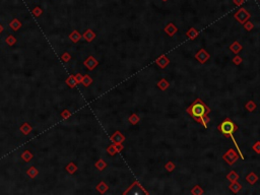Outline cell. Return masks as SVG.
I'll return each mask as SVG.
<instances>
[{"mask_svg":"<svg viewBox=\"0 0 260 195\" xmlns=\"http://www.w3.org/2000/svg\"><path fill=\"white\" fill-rule=\"evenodd\" d=\"M71 115H72V113L68 110V109H65V110H63L61 112V117L63 118V119H65V120L69 119V118L71 117Z\"/></svg>","mask_w":260,"mask_h":195,"instance_id":"e575fe53","label":"cell"},{"mask_svg":"<svg viewBox=\"0 0 260 195\" xmlns=\"http://www.w3.org/2000/svg\"><path fill=\"white\" fill-rule=\"evenodd\" d=\"M107 166H108V164H107L106 162L104 161L103 159H100L99 161H97V162H96V164H95V167H96L99 171H103V170H105V169L107 168Z\"/></svg>","mask_w":260,"mask_h":195,"instance_id":"d4e9b609","label":"cell"},{"mask_svg":"<svg viewBox=\"0 0 260 195\" xmlns=\"http://www.w3.org/2000/svg\"><path fill=\"white\" fill-rule=\"evenodd\" d=\"M96 189H97L98 192H100L101 194H105L108 191V189H109V186H108L104 181H101L100 183L96 186Z\"/></svg>","mask_w":260,"mask_h":195,"instance_id":"ffe728a7","label":"cell"},{"mask_svg":"<svg viewBox=\"0 0 260 195\" xmlns=\"http://www.w3.org/2000/svg\"><path fill=\"white\" fill-rule=\"evenodd\" d=\"M3 31H4V27H3L1 24H0V34H1Z\"/></svg>","mask_w":260,"mask_h":195,"instance_id":"60d3db41","label":"cell"},{"mask_svg":"<svg viewBox=\"0 0 260 195\" xmlns=\"http://www.w3.org/2000/svg\"><path fill=\"white\" fill-rule=\"evenodd\" d=\"M5 42L8 46H13V45L17 43V39H15L12 35H9V36L5 39Z\"/></svg>","mask_w":260,"mask_h":195,"instance_id":"d6a6232c","label":"cell"},{"mask_svg":"<svg viewBox=\"0 0 260 195\" xmlns=\"http://www.w3.org/2000/svg\"><path fill=\"white\" fill-rule=\"evenodd\" d=\"M68 38H69V40H70L71 42H73V43H77V42H79V40H80L81 38H82V36H81V34L79 33L78 31L75 30V31L71 32V33L69 34Z\"/></svg>","mask_w":260,"mask_h":195,"instance_id":"4fadbf2b","label":"cell"},{"mask_svg":"<svg viewBox=\"0 0 260 195\" xmlns=\"http://www.w3.org/2000/svg\"><path fill=\"white\" fill-rule=\"evenodd\" d=\"M165 169L167 170V172L171 173V172H173L176 169V164L172 161L167 162V164H165Z\"/></svg>","mask_w":260,"mask_h":195,"instance_id":"1f68e13d","label":"cell"},{"mask_svg":"<svg viewBox=\"0 0 260 195\" xmlns=\"http://www.w3.org/2000/svg\"><path fill=\"white\" fill-rule=\"evenodd\" d=\"M246 181L248 182L250 185H254V184L257 183L258 176L256 175L254 172H251V173H249L248 175L246 176Z\"/></svg>","mask_w":260,"mask_h":195,"instance_id":"5bb4252c","label":"cell"},{"mask_svg":"<svg viewBox=\"0 0 260 195\" xmlns=\"http://www.w3.org/2000/svg\"><path fill=\"white\" fill-rule=\"evenodd\" d=\"M65 170L67 171L70 175H72V174H74L75 172L78 170V168H77V166L75 165L73 162H71V163H69V164L65 167Z\"/></svg>","mask_w":260,"mask_h":195,"instance_id":"7402d4cb","label":"cell"},{"mask_svg":"<svg viewBox=\"0 0 260 195\" xmlns=\"http://www.w3.org/2000/svg\"><path fill=\"white\" fill-rule=\"evenodd\" d=\"M123 149H124V145H123L122 143H112V144H110L108 146L106 151L111 156H115L117 152H122Z\"/></svg>","mask_w":260,"mask_h":195,"instance_id":"8992f818","label":"cell"},{"mask_svg":"<svg viewBox=\"0 0 260 195\" xmlns=\"http://www.w3.org/2000/svg\"><path fill=\"white\" fill-rule=\"evenodd\" d=\"M128 121H129V123L131 124V125H137V124L139 123V121H140V117H139L137 114L133 113V114H131L129 116Z\"/></svg>","mask_w":260,"mask_h":195,"instance_id":"44dd1931","label":"cell"},{"mask_svg":"<svg viewBox=\"0 0 260 195\" xmlns=\"http://www.w3.org/2000/svg\"><path fill=\"white\" fill-rule=\"evenodd\" d=\"M9 25H10V28H12V30L17 32L21 28V22L18 20H17V18H14V20H12V21L9 24Z\"/></svg>","mask_w":260,"mask_h":195,"instance_id":"83f0119b","label":"cell"},{"mask_svg":"<svg viewBox=\"0 0 260 195\" xmlns=\"http://www.w3.org/2000/svg\"><path fill=\"white\" fill-rule=\"evenodd\" d=\"M253 152H256L257 155H260V141H256L252 146Z\"/></svg>","mask_w":260,"mask_h":195,"instance_id":"74e56055","label":"cell"},{"mask_svg":"<svg viewBox=\"0 0 260 195\" xmlns=\"http://www.w3.org/2000/svg\"><path fill=\"white\" fill-rule=\"evenodd\" d=\"M194 58L197 60L200 64H204V63H206L208 60L210 59V54H209L205 49H200L194 55Z\"/></svg>","mask_w":260,"mask_h":195,"instance_id":"5b68a950","label":"cell"},{"mask_svg":"<svg viewBox=\"0 0 260 195\" xmlns=\"http://www.w3.org/2000/svg\"><path fill=\"white\" fill-rule=\"evenodd\" d=\"M235 2H236V4H241V3H243V0H235Z\"/></svg>","mask_w":260,"mask_h":195,"instance_id":"b9f144b4","label":"cell"},{"mask_svg":"<svg viewBox=\"0 0 260 195\" xmlns=\"http://www.w3.org/2000/svg\"><path fill=\"white\" fill-rule=\"evenodd\" d=\"M70 59H71V55H70V54H69L68 52H65V53L61 56V60H62L63 62H65V63L70 61Z\"/></svg>","mask_w":260,"mask_h":195,"instance_id":"8d00e7d4","label":"cell"},{"mask_svg":"<svg viewBox=\"0 0 260 195\" xmlns=\"http://www.w3.org/2000/svg\"><path fill=\"white\" fill-rule=\"evenodd\" d=\"M27 175H28L30 178L35 179L38 175H39V171H38V169H37L36 167H34V166H33V167H31V168L27 171Z\"/></svg>","mask_w":260,"mask_h":195,"instance_id":"cb8c5ba5","label":"cell"},{"mask_svg":"<svg viewBox=\"0 0 260 195\" xmlns=\"http://www.w3.org/2000/svg\"><path fill=\"white\" fill-rule=\"evenodd\" d=\"M21 159H24V162H27V163H28L31 161L32 159L34 158V156H33V153H32L30 151H24L23 153H21Z\"/></svg>","mask_w":260,"mask_h":195,"instance_id":"f546056e","label":"cell"},{"mask_svg":"<svg viewBox=\"0 0 260 195\" xmlns=\"http://www.w3.org/2000/svg\"><path fill=\"white\" fill-rule=\"evenodd\" d=\"M244 28H245L246 31L250 32V31H252L253 28H254V24H253L251 21H247L245 22V24H244Z\"/></svg>","mask_w":260,"mask_h":195,"instance_id":"d590c367","label":"cell"},{"mask_svg":"<svg viewBox=\"0 0 260 195\" xmlns=\"http://www.w3.org/2000/svg\"><path fill=\"white\" fill-rule=\"evenodd\" d=\"M96 37H97L96 33H95L94 31H91V28H88V30H87L84 34H82V38H84V39L88 43L93 42Z\"/></svg>","mask_w":260,"mask_h":195,"instance_id":"8fae6325","label":"cell"},{"mask_svg":"<svg viewBox=\"0 0 260 195\" xmlns=\"http://www.w3.org/2000/svg\"><path fill=\"white\" fill-rule=\"evenodd\" d=\"M227 180H229L230 182H235L239 180V175L236 173V171H231L229 174L226 176Z\"/></svg>","mask_w":260,"mask_h":195,"instance_id":"4316f807","label":"cell"},{"mask_svg":"<svg viewBox=\"0 0 260 195\" xmlns=\"http://www.w3.org/2000/svg\"><path fill=\"white\" fill-rule=\"evenodd\" d=\"M238 129H239V126L234 121L231 120L229 117L226 118L223 122L217 125V130L221 134H224V136L227 137V138H230Z\"/></svg>","mask_w":260,"mask_h":195,"instance_id":"7a4b0ae2","label":"cell"},{"mask_svg":"<svg viewBox=\"0 0 260 195\" xmlns=\"http://www.w3.org/2000/svg\"><path fill=\"white\" fill-rule=\"evenodd\" d=\"M42 9H41L40 7H36L33 10V14L35 15V17H40L41 14H42Z\"/></svg>","mask_w":260,"mask_h":195,"instance_id":"ab89813d","label":"cell"},{"mask_svg":"<svg viewBox=\"0 0 260 195\" xmlns=\"http://www.w3.org/2000/svg\"><path fill=\"white\" fill-rule=\"evenodd\" d=\"M110 140L112 141V143H123L126 140V138L120 131H115L110 136Z\"/></svg>","mask_w":260,"mask_h":195,"instance_id":"9c48e42d","label":"cell"},{"mask_svg":"<svg viewBox=\"0 0 260 195\" xmlns=\"http://www.w3.org/2000/svg\"><path fill=\"white\" fill-rule=\"evenodd\" d=\"M245 108L248 112H254L256 110V108H257V105H256L254 101H248L245 104Z\"/></svg>","mask_w":260,"mask_h":195,"instance_id":"484cf974","label":"cell"},{"mask_svg":"<svg viewBox=\"0 0 260 195\" xmlns=\"http://www.w3.org/2000/svg\"><path fill=\"white\" fill-rule=\"evenodd\" d=\"M65 82L67 84V85H68V87L70 88H74L77 85L76 81H75V78H74V75H69L68 77L66 78Z\"/></svg>","mask_w":260,"mask_h":195,"instance_id":"603a6c76","label":"cell"},{"mask_svg":"<svg viewBox=\"0 0 260 195\" xmlns=\"http://www.w3.org/2000/svg\"><path fill=\"white\" fill-rule=\"evenodd\" d=\"M164 32L169 37H173V36H175V34L177 33V32H178V28H177L176 25L173 24V22H169V24H168L166 27H165Z\"/></svg>","mask_w":260,"mask_h":195,"instance_id":"30bf717a","label":"cell"},{"mask_svg":"<svg viewBox=\"0 0 260 195\" xmlns=\"http://www.w3.org/2000/svg\"><path fill=\"white\" fill-rule=\"evenodd\" d=\"M81 84H84V87L88 88L91 84H93V78H91L90 75L85 74V75H84V77H82V81H81Z\"/></svg>","mask_w":260,"mask_h":195,"instance_id":"f1b7e54d","label":"cell"},{"mask_svg":"<svg viewBox=\"0 0 260 195\" xmlns=\"http://www.w3.org/2000/svg\"><path fill=\"white\" fill-rule=\"evenodd\" d=\"M82 77H84V75L80 74V73H76V74L74 75V78H75V81H76V84H81Z\"/></svg>","mask_w":260,"mask_h":195,"instance_id":"f35d334b","label":"cell"},{"mask_svg":"<svg viewBox=\"0 0 260 195\" xmlns=\"http://www.w3.org/2000/svg\"><path fill=\"white\" fill-rule=\"evenodd\" d=\"M232 62H233V64H235V65L238 66V65H240L241 63L243 62V58L237 54V55H235V57L232 59Z\"/></svg>","mask_w":260,"mask_h":195,"instance_id":"836d02e7","label":"cell"},{"mask_svg":"<svg viewBox=\"0 0 260 195\" xmlns=\"http://www.w3.org/2000/svg\"><path fill=\"white\" fill-rule=\"evenodd\" d=\"M20 131L24 134V135H28V134L33 131V128H32V126L28 122H24L23 123V125L20 127Z\"/></svg>","mask_w":260,"mask_h":195,"instance_id":"2e32d148","label":"cell"},{"mask_svg":"<svg viewBox=\"0 0 260 195\" xmlns=\"http://www.w3.org/2000/svg\"><path fill=\"white\" fill-rule=\"evenodd\" d=\"M186 36L187 38H189L190 40H195L196 38L199 36V32L196 30L195 28H191L186 32Z\"/></svg>","mask_w":260,"mask_h":195,"instance_id":"9a60e30c","label":"cell"},{"mask_svg":"<svg viewBox=\"0 0 260 195\" xmlns=\"http://www.w3.org/2000/svg\"><path fill=\"white\" fill-rule=\"evenodd\" d=\"M234 17L236 18V21H239L241 24H244L247 21H249L251 15H250V13L246 10V9L241 8L234 14Z\"/></svg>","mask_w":260,"mask_h":195,"instance_id":"277c9868","label":"cell"},{"mask_svg":"<svg viewBox=\"0 0 260 195\" xmlns=\"http://www.w3.org/2000/svg\"><path fill=\"white\" fill-rule=\"evenodd\" d=\"M84 65L87 67L90 71H91V70H94L98 65H99V61H98V60L95 58L93 55H90L84 61Z\"/></svg>","mask_w":260,"mask_h":195,"instance_id":"52a82bcc","label":"cell"},{"mask_svg":"<svg viewBox=\"0 0 260 195\" xmlns=\"http://www.w3.org/2000/svg\"><path fill=\"white\" fill-rule=\"evenodd\" d=\"M191 193L193 195H202L204 193V191H203V189H202L201 186H199V185H195V186L191 189Z\"/></svg>","mask_w":260,"mask_h":195,"instance_id":"4dcf8cb0","label":"cell"},{"mask_svg":"<svg viewBox=\"0 0 260 195\" xmlns=\"http://www.w3.org/2000/svg\"><path fill=\"white\" fill-rule=\"evenodd\" d=\"M229 188L233 193H238V192H240L241 189H242V185H241L238 181L231 182V184L229 185Z\"/></svg>","mask_w":260,"mask_h":195,"instance_id":"e0dca14e","label":"cell"},{"mask_svg":"<svg viewBox=\"0 0 260 195\" xmlns=\"http://www.w3.org/2000/svg\"><path fill=\"white\" fill-rule=\"evenodd\" d=\"M186 112L195 120L199 117L204 116V115H208L211 112V109L209 108L200 98H197L188 108L186 109Z\"/></svg>","mask_w":260,"mask_h":195,"instance_id":"6da1fadb","label":"cell"},{"mask_svg":"<svg viewBox=\"0 0 260 195\" xmlns=\"http://www.w3.org/2000/svg\"><path fill=\"white\" fill-rule=\"evenodd\" d=\"M170 59L168 58L167 55H165V54H162L161 56H158V58L156 59V64L160 67L161 69H165L166 67L170 64Z\"/></svg>","mask_w":260,"mask_h":195,"instance_id":"ba28073f","label":"cell"},{"mask_svg":"<svg viewBox=\"0 0 260 195\" xmlns=\"http://www.w3.org/2000/svg\"><path fill=\"white\" fill-rule=\"evenodd\" d=\"M195 121L197 123L201 124L204 128H207V125H208V123L210 122V119H209V117L207 116V115H204V116L199 117V118H197V119H195Z\"/></svg>","mask_w":260,"mask_h":195,"instance_id":"d6986e66","label":"cell"},{"mask_svg":"<svg viewBox=\"0 0 260 195\" xmlns=\"http://www.w3.org/2000/svg\"><path fill=\"white\" fill-rule=\"evenodd\" d=\"M239 153H238L234 148H229L223 155V159L229 166H233L238 159H239Z\"/></svg>","mask_w":260,"mask_h":195,"instance_id":"3957f363","label":"cell"},{"mask_svg":"<svg viewBox=\"0 0 260 195\" xmlns=\"http://www.w3.org/2000/svg\"><path fill=\"white\" fill-rule=\"evenodd\" d=\"M157 85H158V88L161 89V91L165 92V91H167V89L170 88V82L168 81L166 78H162L161 81L157 84Z\"/></svg>","mask_w":260,"mask_h":195,"instance_id":"ac0fdd59","label":"cell"},{"mask_svg":"<svg viewBox=\"0 0 260 195\" xmlns=\"http://www.w3.org/2000/svg\"><path fill=\"white\" fill-rule=\"evenodd\" d=\"M229 49L232 51L235 55H237V54H239L241 51L243 50V46L239 42H238V41H235V42H233L232 44L230 45Z\"/></svg>","mask_w":260,"mask_h":195,"instance_id":"7c38bea8","label":"cell"}]
</instances>
